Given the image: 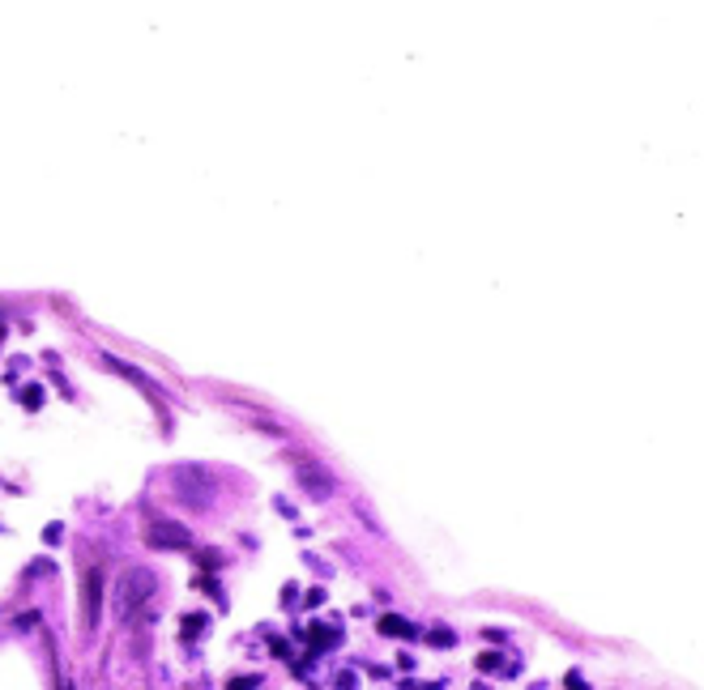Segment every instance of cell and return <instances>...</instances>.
Returning <instances> with one entry per match:
<instances>
[{
	"instance_id": "obj_8",
	"label": "cell",
	"mask_w": 704,
	"mask_h": 690,
	"mask_svg": "<svg viewBox=\"0 0 704 690\" xmlns=\"http://www.w3.org/2000/svg\"><path fill=\"white\" fill-rule=\"evenodd\" d=\"M431 643H440V648H448V643H453V631H435V635H431Z\"/></svg>"
},
{
	"instance_id": "obj_3",
	"label": "cell",
	"mask_w": 704,
	"mask_h": 690,
	"mask_svg": "<svg viewBox=\"0 0 704 690\" xmlns=\"http://www.w3.org/2000/svg\"><path fill=\"white\" fill-rule=\"evenodd\" d=\"M98 605H103V575L98 571H81V623L94 627L98 623Z\"/></svg>"
},
{
	"instance_id": "obj_1",
	"label": "cell",
	"mask_w": 704,
	"mask_h": 690,
	"mask_svg": "<svg viewBox=\"0 0 704 690\" xmlns=\"http://www.w3.org/2000/svg\"><path fill=\"white\" fill-rule=\"evenodd\" d=\"M154 588H158V579H154L150 571H141V567H137V571H128V575H124V584H120V609H124V618H128V613H137V609L154 597Z\"/></svg>"
},
{
	"instance_id": "obj_5",
	"label": "cell",
	"mask_w": 704,
	"mask_h": 690,
	"mask_svg": "<svg viewBox=\"0 0 704 690\" xmlns=\"http://www.w3.org/2000/svg\"><path fill=\"white\" fill-rule=\"evenodd\" d=\"M205 623H210L205 613H188V618H184V635H188V639H192V635H201V631H205Z\"/></svg>"
},
{
	"instance_id": "obj_7",
	"label": "cell",
	"mask_w": 704,
	"mask_h": 690,
	"mask_svg": "<svg viewBox=\"0 0 704 690\" xmlns=\"http://www.w3.org/2000/svg\"><path fill=\"white\" fill-rule=\"evenodd\" d=\"M256 686V677H235V682H226V690H252Z\"/></svg>"
},
{
	"instance_id": "obj_4",
	"label": "cell",
	"mask_w": 704,
	"mask_h": 690,
	"mask_svg": "<svg viewBox=\"0 0 704 690\" xmlns=\"http://www.w3.org/2000/svg\"><path fill=\"white\" fill-rule=\"evenodd\" d=\"M380 631H384V635H410V623H406V618H397V613H384V618H380Z\"/></svg>"
},
{
	"instance_id": "obj_6",
	"label": "cell",
	"mask_w": 704,
	"mask_h": 690,
	"mask_svg": "<svg viewBox=\"0 0 704 690\" xmlns=\"http://www.w3.org/2000/svg\"><path fill=\"white\" fill-rule=\"evenodd\" d=\"M478 669H499V657H495V652H483V657H478Z\"/></svg>"
},
{
	"instance_id": "obj_2",
	"label": "cell",
	"mask_w": 704,
	"mask_h": 690,
	"mask_svg": "<svg viewBox=\"0 0 704 690\" xmlns=\"http://www.w3.org/2000/svg\"><path fill=\"white\" fill-rule=\"evenodd\" d=\"M146 541H150L154 549H188V545H192V533H188L184 524H175V520H154V524L146 529Z\"/></svg>"
}]
</instances>
